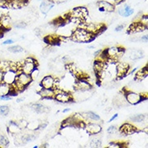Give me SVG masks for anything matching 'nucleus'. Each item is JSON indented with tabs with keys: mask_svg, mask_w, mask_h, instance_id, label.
<instances>
[{
	"mask_svg": "<svg viewBox=\"0 0 148 148\" xmlns=\"http://www.w3.org/2000/svg\"><path fill=\"white\" fill-rule=\"evenodd\" d=\"M71 38L76 42H89L93 40L94 35L84 28H78L73 31L71 35Z\"/></svg>",
	"mask_w": 148,
	"mask_h": 148,
	"instance_id": "obj_1",
	"label": "nucleus"
},
{
	"mask_svg": "<svg viewBox=\"0 0 148 148\" xmlns=\"http://www.w3.org/2000/svg\"><path fill=\"white\" fill-rule=\"evenodd\" d=\"M54 92H55V95L53 96V99L59 103L66 104L73 100L72 94H71L70 92L61 90L59 88L54 89Z\"/></svg>",
	"mask_w": 148,
	"mask_h": 148,
	"instance_id": "obj_2",
	"label": "nucleus"
},
{
	"mask_svg": "<svg viewBox=\"0 0 148 148\" xmlns=\"http://www.w3.org/2000/svg\"><path fill=\"white\" fill-rule=\"evenodd\" d=\"M123 91H124L123 94L125 95V98L127 101V103H129L130 104L136 105L145 99V97H143L139 93L132 92V91H127L125 89H124Z\"/></svg>",
	"mask_w": 148,
	"mask_h": 148,
	"instance_id": "obj_3",
	"label": "nucleus"
},
{
	"mask_svg": "<svg viewBox=\"0 0 148 148\" xmlns=\"http://www.w3.org/2000/svg\"><path fill=\"white\" fill-rule=\"evenodd\" d=\"M130 71V66L126 62H118L116 65V76L117 79H121L126 75Z\"/></svg>",
	"mask_w": 148,
	"mask_h": 148,
	"instance_id": "obj_4",
	"label": "nucleus"
},
{
	"mask_svg": "<svg viewBox=\"0 0 148 148\" xmlns=\"http://www.w3.org/2000/svg\"><path fill=\"white\" fill-rule=\"evenodd\" d=\"M18 73L14 70H8L3 72V82L5 84H8L9 85H12L15 83L16 79V76Z\"/></svg>",
	"mask_w": 148,
	"mask_h": 148,
	"instance_id": "obj_5",
	"label": "nucleus"
},
{
	"mask_svg": "<svg viewBox=\"0 0 148 148\" xmlns=\"http://www.w3.org/2000/svg\"><path fill=\"white\" fill-rule=\"evenodd\" d=\"M92 86L88 79H77L74 84V88L75 91H90Z\"/></svg>",
	"mask_w": 148,
	"mask_h": 148,
	"instance_id": "obj_6",
	"label": "nucleus"
},
{
	"mask_svg": "<svg viewBox=\"0 0 148 148\" xmlns=\"http://www.w3.org/2000/svg\"><path fill=\"white\" fill-rule=\"evenodd\" d=\"M84 128L86 129L87 132L92 135H96V134H100L102 130L101 125L97 124L96 122H93V121H89L88 124H85Z\"/></svg>",
	"mask_w": 148,
	"mask_h": 148,
	"instance_id": "obj_7",
	"label": "nucleus"
},
{
	"mask_svg": "<svg viewBox=\"0 0 148 148\" xmlns=\"http://www.w3.org/2000/svg\"><path fill=\"white\" fill-rule=\"evenodd\" d=\"M134 9H133L129 4L127 3H121L120 4L119 8L117 9V13L120 15L121 16L123 17H129L131 15L134 14Z\"/></svg>",
	"mask_w": 148,
	"mask_h": 148,
	"instance_id": "obj_8",
	"label": "nucleus"
},
{
	"mask_svg": "<svg viewBox=\"0 0 148 148\" xmlns=\"http://www.w3.org/2000/svg\"><path fill=\"white\" fill-rule=\"evenodd\" d=\"M37 67V62H28V61L24 60L23 63L21 64L20 66V71L30 75L31 72L34 69Z\"/></svg>",
	"mask_w": 148,
	"mask_h": 148,
	"instance_id": "obj_9",
	"label": "nucleus"
},
{
	"mask_svg": "<svg viewBox=\"0 0 148 148\" xmlns=\"http://www.w3.org/2000/svg\"><path fill=\"white\" fill-rule=\"evenodd\" d=\"M126 53H127V57L129 59L133 61L138 60L144 57V53L141 49H128L126 51Z\"/></svg>",
	"mask_w": 148,
	"mask_h": 148,
	"instance_id": "obj_10",
	"label": "nucleus"
},
{
	"mask_svg": "<svg viewBox=\"0 0 148 148\" xmlns=\"http://www.w3.org/2000/svg\"><path fill=\"white\" fill-rule=\"evenodd\" d=\"M55 79L52 75H46L41 79L40 87L44 88H53Z\"/></svg>",
	"mask_w": 148,
	"mask_h": 148,
	"instance_id": "obj_11",
	"label": "nucleus"
},
{
	"mask_svg": "<svg viewBox=\"0 0 148 148\" xmlns=\"http://www.w3.org/2000/svg\"><path fill=\"white\" fill-rule=\"evenodd\" d=\"M53 7H54V3L51 0H42L40 5V10L42 14L47 15V13Z\"/></svg>",
	"mask_w": 148,
	"mask_h": 148,
	"instance_id": "obj_12",
	"label": "nucleus"
},
{
	"mask_svg": "<svg viewBox=\"0 0 148 148\" xmlns=\"http://www.w3.org/2000/svg\"><path fill=\"white\" fill-rule=\"evenodd\" d=\"M147 28V26H146L144 24H141L139 21H137L133 23L128 29V33H133V32H143L145 29Z\"/></svg>",
	"mask_w": 148,
	"mask_h": 148,
	"instance_id": "obj_13",
	"label": "nucleus"
},
{
	"mask_svg": "<svg viewBox=\"0 0 148 148\" xmlns=\"http://www.w3.org/2000/svg\"><path fill=\"white\" fill-rule=\"evenodd\" d=\"M39 95L43 99H53V96L55 95V92L53 88H41L39 90Z\"/></svg>",
	"mask_w": 148,
	"mask_h": 148,
	"instance_id": "obj_14",
	"label": "nucleus"
},
{
	"mask_svg": "<svg viewBox=\"0 0 148 148\" xmlns=\"http://www.w3.org/2000/svg\"><path fill=\"white\" fill-rule=\"evenodd\" d=\"M119 130H120V132L121 134H123L125 135H128V134H131L135 132L137 130V129L133 125L125 123V124L121 125V127Z\"/></svg>",
	"mask_w": 148,
	"mask_h": 148,
	"instance_id": "obj_15",
	"label": "nucleus"
},
{
	"mask_svg": "<svg viewBox=\"0 0 148 148\" xmlns=\"http://www.w3.org/2000/svg\"><path fill=\"white\" fill-rule=\"evenodd\" d=\"M30 108L32 110H33L35 112L38 113V114L45 113V112H47V110H48V108L43 104H41V103H34V104H32L31 106H30Z\"/></svg>",
	"mask_w": 148,
	"mask_h": 148,
	"instance_id": "obj_16",
	"label": "nucleus"
},
{
	"mask_svg": "<svg viewBox=\"0 0 148 148\" xmlns=\"http://www.w3.org/2000/svg\"><path fill=\"white\" fill-rule=\"evenodd\" d=\"M12 25V19L8 16H2L0 17V26L3 28V30H8Z\"/></svg>",
	"mask_w": 148,
	"mask_h": 148,
	"instance_id": "obj_17",
	"label": "nucleus"
},
{
	"mask_svg": "<svg viewBox=\"0 0 148 148\" xmlns=\"http://www.w3.org/2000/svg\"><path fill=\"white\" fill-rule=\"evenodd\" d=\"M105 66H106L105 62L99 60H95L94 64H93V68H94V71H95L96 76L100 75L104 70H105Z\"/></svg>",
	"mask_w": 148,
	"mask_h": 148,
	"instance_id": "obj_18",
	"label": "nucleus"
},
{
	"mask_svg": "<svg viewBox=\"0 0 148 148\" xmlns=\"http://www.w3.org/2000/svg\"><path fill=\"white\" fill-rule=\"evenodd\" d=\"M98 6L102 7L107 12H112L115 11V6L112 5L110 3H108L106 0H100L98 2Z\"/></svg>",
	"mask_w": 148,
	"mask_h": 148,
	"instance_id": "obj_19",
	"label": "nucleus"
},
{
	"mask_svg": "<svg viewBox=\"0 0 148 148\" xmlns=\"http://www.w3.org/2000/svg\"><path fill=\"white\" fill-rule=\"evenodd\" d=\"M82 115L84 116V120H88H88L93 121V122H98L100 121V116L93 112H85V113H83Z\"/></svg>",
	"mask_w": 148,
	"mask_h": 148,
	"instance_id": "obj_20",
	"label": "nucleus"
},
{
	"mask_svg": "<svg viewBox=\"0 0 148 148\" xmlns=\"http://www.w3.org/2000/svg\"><path fill=\"white\" fill-rule=\"evenodd\" d=\"M8 130V132L11 133L12 134H18L19 133H20V130H21V129L20 128L18 123L16 121H10Z\"/></svg>",
	"mask_w": 148,
	"mask_h": 148,
	"instance_id": "obj_21",
	"label": "nucleus"
},
{
	"mask_svg": "<svg viewBox=\"0 0 148 148\" xmlns=\"http://www.w3.org/2000/svg\"><path fill=\"white\" fill-rule=\"evenodd\" d=\"M12 92V87L11 85L5 83H1L0 84V96H5V95H10Z\"/></svg>",
	"mask_w": 148,
	"mask_h": 148,
	"instance_id": "obj_22",
	"label": "nucleus"
},
{
	"mask_svg": "<svg viewBox=\"0 0 148 148\" xmlns=\"http://www.w3.org/2000/svg\"><path fill=\"white\" fill-rule=\"evenodd\" d=\"M147 66L144 67L143 69L140 70L139 71H138L136 73V75H135V80H143L145 78L147 77Z\"/></svg>",
	"mask_w": 148,
	"mask_h": 148,
	"instance_id": "obj_23",
	"label": "nucleus"
},
{
	"mask_svg": "<svg viewBox=\"0 0 148 148\" xmlns=\"http://www.w3.org/2000/svg\"><path fill=\"white\" fill-rule=\"evenodd\" d=\"M130 120L133 122H135V123H141L145 120V115L141 114V113L134 114V115L130 116Z\"/></svg>",
	"mask_w": 148,
	"mask_h": 148,
	"instance_id": "obj_24",
	"label": "nucleus"
},
{
	"mask_svg": "<svg viewBox=\"0 0 148 148\" xmlns=\"http://www.w3.org/2000/svg\"><path fill=\"white\" fill-rule=\"evenodd\" d=\"M8 51L12 53H20L24 52V49L21 47L20 45H12L8 48Z\"/></svg>",
	"mask_w": 148,
	"mask_h": 148,
	"instance_id": "obj_25",
	"label": "nucleus"
},
{
	"mask_svg": "<svg viewBox=\"0 0 148 148\" xmlns=\"http://www.w3.org/2000/svg\"><path fill=\"white\" fill-rule=\"evenodd\" d=\"M90 146L92 147H101V139L98 137H94L92 138V140L90 142Z\"/></svg>",
	"mask_w": 148,
	"mask_h": 148,
	"instance_id": "obj_26",
	"label": "nucleus"
},
{
	"mask_svg": "<svg viewBox=\"0 0 148 148\" xmlns=\"http://www.w3.org/2000/svg\"><path fill=\"white\" fill-rule=\"evenodd\" d=\"M40 125V123L38 122V121H32L31 122H28V127L30 130H38V127Z\"/></svg>",
	"mask_w": 148,
	"mask_h": 148,
	"instance_id": "obj_27",
	"label": "nucleus"
},
{
	"mask_svg": "<svg viewBox=\"0 0 148 148\" xmlns=\"http://www.w3.org/2000/svg\"><path fill=\"white\" fill-rule=\"evenodd\" d=\"M40 71H39V69L37 68V67L34 69L32 72H31V74H30V77H31L32 81H36L40 77Z\"/></svg>",
	"mask_w": 148,
	"mask_h": 148,
	"instance_id": "obj_28",
	"label": "nucleus"
},
{
	"mask_svg": "<svg viewBox=\"0 0 148 148\" xmlns=\"http://www.w3.org/2000/svg\"><path fill=\"white\" fill-rule=\"evenodd\" d=\"M10 143L9 139L6 136H4L3 134H0V147H8Z\"/></svg>",
	"mask_w": 148,
	"mask_h": 148,
	"instance_id": "obj_29",
	"label": "nucleus"
},
{
	"mask_svg": "<svg viewBox=\"0 0 148 148\" xmlns=\"http://www.w3.org/2000/svg\"><path fill=\"white\" fill-rule=\"evenodd\" d=\"M10 112V108L8 105H1L0 106V115L1 116H8Z\"/></svg>",
	"mask_w": 148,
	"mask_h": 148,
	"instance_id": "obj_30",
	"label": "nucleus"
},
{
	"mask_svg": "<svg viewBox=\"0 0 148 148\" xmlns=\"http://www.w3.org/2000/svg\"><path fill=\"white\" fill-rule=\"evenodd\" d=\"M15 27L16 28H19V29H24L27 27V23L24 22V21H19V22H16V24H15Z\"/></svg>",
	"mask_w": 148,
	"mask_h": 148,
	"instance_id": "obj_31",
	"label": "nucleus"
},
{
	"mask_svg": "<svg viewBox=\"0 0 148 148\" xmlns=\"http://www.w3.org/2000/svg\"><path fill=\"white\" fill-rule=\"evenodd\" d=\"M107 132L109 134H113L117 132V128L116 125H110L108 129H107Z\"/></svg>",
	"mask_w": 148,
	"mask_h": 148,
	"instance_id": "obj_32",
	"label": "nucleus"
},
{
	"mask_svg": "<svg viewBox=\"0 0 148 148\" xmlns=\"http://www.w3.org/2000/svg\"><path fill=\"white\" fill-rule=\"evenodd\" d=\"M121 146H122V143L113 142V143H110L108 144V148H120L121 147Z\"/></svg>",
	"mask_w": 148,
	"mask_h": 148,
	"instance_id": "obj_33",
	"label": "nucleus"
},
{
	"mask_svg": "<svg viewBox=\"0 0 148 148\" xmlns=\"http://www.w3.org/2000/svg\"><path fill=\"white\" fill-rule=\"evenodd\" d=\"M17 123H18V125H19V126H20V128L21 130L25 128V127H27V125H28V122L25 120H21L19 122H17Z\"/></svg>",
	"mask_w": 148,
	"mask_h": 148,
	"instance_id": "obj_34",
	"label": "nucleus"
},
{
	"mask_svg": "<svg viewBox=\"0 0 148 148\" xmlns=\"http://www.w3.org/2000/svg\"><path fill=\"white\" fill-rule=\"evenodd\" d=\"M125 27V24H118L116 28H115V31H116V32H121V31H122V30L124 29Z\"/></svg>",
	"mask_w": 148,
	"mask_h": 148,
	"instance_id": "obj_35",
	"label": "nucleus"
},
{
	"mask_svg": "<svg viewBox=\"0 0 148 148\" xmlns=\"http://www.w3.org/2000/svg\"><path fill=\"white\" fill-rule=\"evenodd\" d=\"M14 40L13 39H8V40H4L3 42V45H12L14 44Z\"/></svg>",
	"mask_w": 148,
	"mask_h": 148,
	"instance_id": "obj_36",
	"label": "nucleus"
},
{
	"mask_svg": "<svg viewBox=\"0 0 148 148\" xmlns=\"http://www.w3.org/2000/svg\"><path fill=\"white\" fill-rule=\"evenodd\" d=\"M11 99H12V96H10V95L0 96V100H10Z\"/></svg>",
	"mask_w": 148,
	"mask_h": 148,
	"instance_id": "obj_37",
	"label": "nucleus"
},
{
	"mask_svg": "<svg viewBox=\"0 0 148 148\" xmlns=\"http://www.w3.org/2000/svg\"><path fill=\"white\" fill-rule=\"evenodd\" d=\"M140 40H141V41H143V42H146V43H147V40H148L147 35H144V36H141Z\"/></svg>",
	"mask_w": 148,
	"mask_h": 148,
	"instance_id": "obj_38",
	"label": "nucleus"
},
{
	"mask_svg": "<svg viewBox=\"0 0 148 148\" xmlns=\"http://www.w3.org/2000/svg\"><path fill=\"white\" fill-rule=\"evenodd\" d=\"M130 40L133 42H138V41H140V37H136V36H133L130 38Z\"/></svg>",
	"mask_w": 148,
	"mask_h": 148,
	"instance_id": "obj_39",
	"label": "nucleus"
},
{
	"mask_svg": "<svg viewBox=\"0 0 148 148\" xmlns=\"http://www.w3.org/2000/svg\"><path fill=\"white\" fill-rule=\"evenodd\" d=\"M125 2V0H114V5L116 7V5H120V4L123 3Z\"/></svg>",
	"mask_w": 148,
	"mask_h": 148,
	"instance_id": "obj_40",
	"label": "nucleus"
},
{
	"mask_svg": "<svg viewBox=\"0 0 148 148\" xmlns=\"http://www.w3.org/2000/svg\"><path fill=\"white\" fill-rule=\"evenodd\" d=\"M46 126H47V123H41L39 125L38 130H44L45 128H46Z\"/></svg>",
	"mask_w": 148,
	"mask_h": 148,
	"instance_id": "obj_41",
	"label": "nucleus"
},
{
	"mask_svg": "<svg viewBox=\"0 0 148 148\" xmlns=\"http://www.w3.org/2000/svg\"><path fill=\"white\" fill-rule=\"evenodd\" d=\"M8 2V0H0V7H3V6H6Z\"/></svg>",
	"mask_w": 148,
	"mask_h": 148,
	"instance_id": "obj_42",
	"label": "nucleus"
},
{
	"mask_svg": "<svg viewBox=\"0 0 148 148\" xmlns=\"http://www.w3.org/2000/svg\"><path fill=\"white\" fill-rule=\"evenodd\" d=\"M117 116H118V114H117V113H115V114H114V115L110 118V120L108 121V122H112V121H114L116 118H117Z\"/></svg>",
	"mask_w": 148,
	"mask_h": 148,
	"instance_id": "obj_43",
	"label": "nucleus"
},
{
	"mask_svg": "<svg viewBox=\"0 0 148 148\" xmlns=\"http://www.w3.org/2000/svg\"><path fill=\"white\" fill-rule=\"evenodd\" d=\"M101 51H102V49H98V50H96V52L94 53V54H93V55H94V57H95V58H96V57H97L98 56V55H99V54H100V53H101Z\"/></svg>",
	"mask_w": 148,
	"mask_h": 148,
	"instance_id": "obj_44",
	"label": "nucleus"
},
{
	"mask_svg": "<svg viewBox=\"0 0 148 148\" xmlns=\"http://www.w3.org/2000/svg\"><path fill=\"white\" fill-rule=\"evenodd\" d=\"M3 71L0 70V84L3 83Z\"/></svg>",
	"mask_w": 148,
	"mask_h": 148,
	"instance_id": "obj_45",
	"label": "nucleus"
},
{
	"mask_svg": "<svg viewBox=\"0 0 148 148\" xmlns=\"http://www.w3.org/2000/svg\"><path fill=\"white\" fill-rule=\"evenodd\" d=\"M4 33V30L3 28H2L1 26H0V36H3V35Z\"/></svg>",
	"mask_w": 148,
	"mask_h": 148,
	"instance_id": "obj_46",
	"label": "nucleus"
},
{
	"mask_svg": "<svg viewBox=\"0 0 148 148\" xmlns=\"http://www.w3.org/2000/svg\"><path fill=\"white\" fill-rule=\"evenodd\" d=\"M137 70H138V67H135V68L133 69V70H132V71H130V72L128 73V74H130V75H131V74H134V73Z\"/></svg>",
	"mask_w": 148,
	"mask_h": 148,
	"instance_id": "obj_47",
	"label": "nucleus"
},
{
	"mask_svg": "<svg viewBox=\"0 0 148 148\" xmlns=\"http://www.w3.org/2000/svg\"><path fill=\"white\" fill-rule=\"evenodd\" d=\"M24 100V98H18L17 100H16V102L17 103H20V102H22Z\"/></svg>",
	"mask_w": 148,
	"mask_h": 148,
	"instance_id": "obj_48",
	"label": "nucleus"
},
{
	"mask_svg": "<svg viewBox=\"0 0 148 148\" xmlns=\"http://www.w3.org/2000/svg\"><path fill=\"white\" fill-rule=\"evenodd\" d=\"M70 110H71V109H70V108H65L64 110H63V111H62V112H63V113H65V112H69V111H70Z\"/></svg>",
	"mask_w": 148,
	"mask_h": 148,
	"instance_id": "obj_49",
	"label": "nucleus"
},
{
	"mask_svg": "<svg viewBox=\"0 0 148 148\" xmlns=\"http://www.w3.org/2000/svg\"><path fill=\"white\" fill-rule=\"evenodd\" d=\"M88 49H95L94 45H90V46H88Z\"/></svg>",
	"mask_w": 148,
	"mask_h": 148,
	"instance_id": "obj_50",
	"label": "nucleus"
}]
</instances>
